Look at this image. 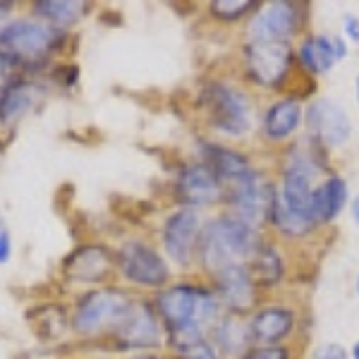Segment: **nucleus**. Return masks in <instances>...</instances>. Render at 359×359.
<instances>
[{"label":"nucleus","mask_w":359,"mask_h":359,"mask_svg":"<svg viewBox=\"0 0 359 359\" xmlns=\"http://www.w3.org/2000/svg\"><path fill=\"white\" fill-rule=\"evenodd\" d=\"M20 67V62L15 60V57H10L8 53H3L0 50V89H3L5 84L10 82V77H13V72Z\"/></svg>","instance_id":"nucleus-29"},{"label":"nucleus","mask_w":359,"mask_h":359,"mask_svg":"<svg viewBox=\"0 0 359 359\" xmlns=\"http://www.w3.org/2000/svg\"><path fill=\"white\" fill-rule=\"evenodd\" d=\"M304 125V106L299 96H283L271 103L262 115V135L271 144H285Z\"/></svg>","instance_id":"nucleus-18"},{"label":"nucleus","mask_w":359,"mask_h":359,"mask_svg":"<svg viewBox=\"0 0 359 359\" xmlns=\"http://www.w3.org/2000/svg\"><path fill=\"white\" fill-rule=\"evenodd\" d=\"M199 161L221 180L223 187H230L240 177H245L249 170H254L252 158L245 151L230 147V144L211 142V139L199 142Z\"/></svg>","instance_id":"nucleus-19"},{"label":"nucleus","mask_w":359,"mask_h":359,"mask_svg":"<svg viewBox=\"0 0 359 359\" xmlns=\"http://www.w3.org/2000/svg\"><path fill=\"white\" fill-rule=\"evenodd\" d=\"M208 340L218 350L221 359H240L249 347H254L252 335H249V323L247 316L237 314H225L218 318V323L211 328Z\"/></svg>","instance_id":"nucleus-21"},{"label":"nucleus","mask_w":359,"mask_h":359,"mask_svg":"<svg viewBox=\"0 0 359 359\" xmlns=\"http://www.w3.org/2000/svg\"><path fill=\"white\" fill-rule=\"evenodd\" d=\"M299 69L309 77H323L335 67L338 60L347 57V41L333 34H309L294 48Z\"/></svg>","instance_id":"nucleus-17"},{"label":"nucleus","mask_w":359,"mask_h":359,"mask_svg":"<svg viewBox=\"0 0 359 359\" xmlns=\"http://www.w3.org/2000/svg\"><path fill=\"white\" fill-rule=\"evenodd\" d=\"M278 182L269 180L259 168L249 170L245 177H240L230 187H225V206L228 213L245 221L257 230H264L269 225L271 208H273Z\"/></svg>","instance_id":"nucleus-5"},{"label":"nucleus","mask_w":359,"mask_h":359,"mask_svg":"<svg viewBox=\"0 0 359 359\" xmlns=\"http://www.w3.org/2000/svg\"><path fill=\"white\" fill-rule=\"evenodd\" d=\"M350 213H352V221H355V225H359V194L350 199Z\"/></svg>","instance_id":"nucleus-32"},{"label":"nucleus","mask_w":359,"mask_h":359,"mask_svg":"<svg viewBox=\"0 0 359 359\" xmlns=\"http://www.w3.org/2000/svg\"><path fill=\"white\" fill-rule=\"evenodd\" d=\"M262 8L259 0H211L208 3V15L223 25H233L245 17H252Z\"/></svg>","instance_id":"nucleus-25"},{"label":"nucleus","mask_w":359,"mask_h":359,"mask_svg":"<svg viewBox=\"0 0 359 359\" xmlns=\"http://www.w3.org/2000/svg\"><path fill=\"white\" fill-rule=\"evenodd\" d=\"M204 228L199 211L194 208H177L163 221L161 230V240L163 249L170 262L177 266H189L196 257V245H199V235Z\"/></svg>","instance_id":"nucleus-15"},{"label":"nucleus","mask_w":359,"mask_h":359,"mask_svg":"<svg viewBox=\"0 0 359 359\" xmlns=\"http://www.w3.org/2000/svg\"><path fill=\"white\" fill-rule=\"evenodd\" d=\"M345 208H350V187L347 180L340 175H328L314 187L311 196V216L318 228L333 225L343 216Z\"/></svg>","instance_id":"nucleus-20"},{"label":"nucleus","mask_w":359,"mask_h":359,"mask_svg":"<svg viewBox=\"0 0 359 359\" xmlns=\"http://www.w3.org/2000/svg\"><path fill=\"white\" fill-rule=\"evenodd\" d=\"M32 10L36 17L48 22L50 27L62 29L77 25L89 13V3H79V0H39V3H32Z\"/></svg>","instance_id":"nucleus-24"},{"label":"nucleus","mask_w":359,"mask_h":359,"mask_svg":"<svg viewBox=\"0 0 359 359\" xmlns=\"http://www.w3.org/2000/svg\"><path fill=\"white\" fill-rule=\"evenodd\" d=\"M306 5L294 0H273L249 17L247 41H290L304 27Z\"/></svg>","instance_id":"nucleus-10"},{"label":"nucleus","mask_w":359,"mask_h":359,"mask_svg":"<svg viewBox=\"0 0 359 359\" xmlns=\"http://www.w3.org/2000/svg\"><path fill=\"white\" fill-rule=\"evenodd\" d=\"M355 96H357V106H359V74H357V79H355Z\"/></svg>","instance_id":"nucleus-36"},{"label":"nucleus","mask_w":359,"mask_h":359,"mask_svg":"<svg viewBox=\"0 0 359 359\" xmlns=\"http://www.w3.org/2000/svg\"><path fill=\"white\" fill-rule=\"evenodd\" d=\"M13 8H15L13 3H0V17H5V15L10 13V10H13Z\"/></svg>","instance_id":"nucleus-33"},{"label":"nucleus","mask_w":359,"mask_h":359,"mask_svg":"<svg viewBox=\"0 0 359 359\" xmlns=\"http://www.w3.org/2000/svg\"><path fill=\"white\" fill-rule=\"evenodd\" d=\"M130 302L132 297H127L123 290H115V287L91 290L74 306L69 326H72L74 333L84 335V338H94V335H101L106 331L113 333L120 318L125 316Z\"/></svg>","instance_id":"nucleus-7"},{"label":"nucleus","mask_w":359,"mask_h":359,"mask_svg":"<svg viewBox=\"0 0 359 359\" xmlns=\"http://www.w3.org/2000/svg\"><path fill=\"white\" fill-rule=\"evenodd\" d=\"M154 304L163 321L168 343L175 350L194 340L208 338L211 328L225 314L218 294L199 283L168 285L165 290L158 292Z\"/></svg>","instance_id":"nucleus-1"},{"label":"nucleus","mask_w":359,"mask_h":359,"mask_svg":"<svg viewBox=\"0 0 359 359\" xmlns=\"http://www.w3.org/2000/svg\"><path fill=\"white\" fill-rule=\"evenodd\" d=\"M175 352H177V359H221L218 350L213 347V343L208 338L194 340V343L180 347Z\"/></svg>","instance_id":"nucleus-26"},{"label":"nucleus","mask_w":359,"mask_h":359,"mask_svg":"<svg viewBox=\"0 0 359 359\" xmlns=\"http://www.w3.org/2000/svg\"><path fill=\"white\" fill-rule=\"evenodd\" d=\"M294 48L290 41H245L242 69L245 77L259 89L283 91L294 74Z\"/></svg>","instance_id":"nucleus-4"},{"label":"nucleus","mask_w":359,"mask_h":359,"mask_svg":"<svg viewBox=\"0 0 359 359\" xmlns=\"http://www.w3.org/2000/svg\"><path fill=\"white\" fill-rule=\"evenodd\" d=\"M62 39H65L62 29L34 20H15L0 27V50L15 57L20 65L41 62L62 43Z\"/></svg>","instance_id":"nucleus-6"},{"label":"nucleus","mask_w":359,"mask_h":359,"mask_svg":"<svg viewBox=\"0 0 359 359\" xmlns=\"http://www.w3.org/2000/svg\"><path fill=\"white\" fill-rule=\"evenodd\" d=\"M130 359H168V357H161V355H135V357H130Z\"/></svg>","instance_id":"nucleus-34"},{"label":"nucleus","mask_w":359,"mask_h":359,"mask_svg":"<svg viewBox=\"0 0 359 359\" xmlns=\"http://www.w3.org/2000/svg\"><path fill=\"white\" fill-rule=\"evenodd\" d=\"M343 34L352 43H359V17L357 15H352V13L343 15Z\"/></svg>","instance_id":"nucleus-30"},{"label":"nucleus","mask_w":359,"mask_h":359,"mask_svg":"<svg viewBox=\"0 0 359 359\" xmlns=\"http://www.w3.org/2000/svg\"><path fill=\"white\" fill-rule=\"evenodd\" d=\"M175 199L180 208H211L225 204V187L201 161L180 168L175 177Z\"/></svg>","instance_id":"nucleus-13"},{"label":"nucleus","mask_w":359,"mask_h":359,"mask_svg":"<svg viewBox=\"0 0 359 359\" xmlns=\"http://www.w3.org/2000/svg\"><path fill=\"white\" fill-rule=\"evenodd\" d=\"M311 359H352V357H350V352H347L343 345L326 343V345L316 347L314 355H311Z\"/></svg>","instance_id":"nucleus-28"},{"label":"nucleus","mask_w":359,"mask_h":359,"mask_svg":"<svg viewBox=\"0 0 359 359\" xmlns=\"http://www.w3.org/2000/svg\"><path fill=\"white\" fill-rule=\"evenodd\" d=\"M111 338L115 340V347L125 352H149L161 347L165 343V328L156 311V304L147 302V299H132Z\"/></svg>","instance_id":"nucleus-9"},{"label":"nucleus","mask_w":359,"mask_h":359,"mask_svg":"<svg viewBox=\"0 0 359 359\" xmlns=\"http://www.w3.org/2000/svg\"><path fill=\"white\" fill-rule=\"evenodd\" d=\"M355 292H357V297H359V271H357V276H355Z\"/></svg>","instance_id":"nucleus-37"},{"label":"nucleus","mask_w":359,"mask_h":359,"mask_svg":"<svg viewBox=\"0 0 359 359\" xmlns=\"http://www.w3.org/2000/svg\"><path fill=\"white\" fill-rule=\"evenodd\" d=\"M211 290L218 294L228 314L249 316L257 306H262V287L254 283L247 264H233L216 271L211 276Z\"/></svg>","instance_id":"nucleus-12"},{"label":"nucleus","mask_w":359,"mask_h":359,"mask_svg":"<svg viewBox=\"0 0 359 359\" xmlns=\"http://www.w3.org/2000/svg\"><path fill=\"white\" fill-rule=\"evenodd\" d=\"M262 230L252 228V225L225 211L204 223L194 259L208 276H213L225 266L247 264L249 257L262 245Z\"/></svg>","instance_id":"nucleus-2"},{"label":"nucleus","mask_w":359,"mask_h":359,"mask_svg":"<svg viewBox=\"0 0 359 359\" xmlns=\"http://www.w3.org/2000/svg\"><path fill=\"white\" fill-rule=\"evenodd\" d=\"M247 269L262 290L278 287L285 280V257H283L280 247L271 240H262L257 252L249 257Z\"/></svg>","instance_id":"nucleus-23"},{"label":"nucleus","mask_w":359,"mask_h":359,"mask_svg":"<svg viewBox=\"0 0 359 359\" xmlns=\"http://www.w3.org/2000/svg\"><path fill=\"white\" fill-rule=\"evenodd\" d=\"M247 323L254 345H262V347L287 345L294 331H297L299 311L283 302L262 304L247 316Z\"/></svg>","instance_id":"nucleus-14"},{"label":"nucleus","mask_w":359,"mask_h":359,"mask_svg":"<svg viewBox=\"0 0 359 359\" xmlns=\"http://www.w3.org/2000/svg\"><path fill=\"white\" fill-rule=\"evenodd\" d=\"M13 254V240H10V233L5 228H0V264H5Z\"/></svg>","instance_id":"nucleus-31"},{"label":"nucleus","mask_w":359,"mask_h":359,"mask_svg":"<svg viewBox=\"0 0 359 359\" xmlns=\"http://www.w3.org/2000/svg\"><path fill=\"white\" fill-rule=\"evenodd\" d=\"M115 269H118V264H115V252L98 245V242L77 247L74 252L67 254L65 264H62V273H65L67 280L86 283V285L106 283L108 278L113 276Z\"/></svg>","instance_id":"nucleus-16"},{"label":"nucleus","mask_w":359,"mask_h":359,"mask_svg":"<svg viewBox=\"0 0 359 359\" xmlns=\"http://www.w3.org/2000/svg\"><path fill=\"white\" fill-rule=\"evenodd\" d=\"M115 264L127 283L147 290H165L170 283V266L154 245L144 240H127L115 252Z\"/></svg>","instance_id":"nucleus-8"},{"label":"nucleus","mask_w":359,"mask_h":359,"mask_svg":"<svg viewBox=\"0 0 359 359\" xmlns=\"http://www.w3.org/2000/svg\"><path fill=\"white\" fill-rule=\"evenodd\" d=\"M350 357H352V359H359V340H357L355 345H352V352H350Z\"/></svg>","instance_id":"nucleus-35"},{"label":"nucleus","mask_w":359,"mask_h":359,"mask_svg":"<svg viewBox=\"0 0 359 359\" xmlns=\"http://www.w3.org/2000/svg\"><path fill=\"white\" fill-rule=\"evenodd\" d=\"M39 96H41V86L29 82V79H10L8 84L0 89V125L10 127L20 123L25 115L36 106Z\"/></svg>","instance_id":"nucleus-22"},{"label":"nucleus","mask_w":359,"mask_h":359,"mask_svg":"<svg viewBox=\"0 0 359 359\" xmlns=\"http://www.w3.org/2000/svg\"><path fill=\"white\" fill-rule=\"evenodd\" d=\"M306 137L323 149H340L352 137V120L338 101L331 96H318L304 108Z\"/></svg>","instance_id":"nucleus-11"},{"label":"nucleus","mask_w":359,"mask_h":359,"mask_svg":"<svg viewBox=\"0 0 359 359\" xmlns=\"http://www.w3.org/2000/svg\"><path fill=\"white\" fill-rule=\"evenodd\" d=\"M240 359H292V347L290 345H271V347L254 345V347H249Z\"/></svg>","instance_id":"nucleus-27"},{"label":"nucleus","mask_w":359,"mask_h":359,"mask_svg":"<svg viewBox=\"0 0 359 359\" xmlns=\"http://www.w3.org/2000/svg\"><path fill=\"white\" fill-rule=\"evenodd\" d=\"M206 127L225 139H242L257 127V108L247 89L225 79H208L196 94Z\"/></svg>","instance_id":"nucleus-3"}]
</instances>
